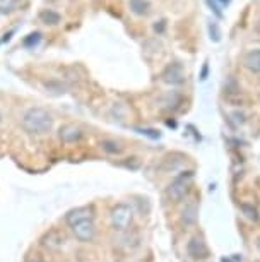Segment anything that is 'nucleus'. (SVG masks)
Listing matches in <instances>:
<instances>
[{
  "label": "nucleus",
  "mask_w": 260,
  "mask_h": 262,
  "mask_svg": "<svg viewBox=\"0 0 260 262\" xmlns=\"http://www.w3.org/2000/svg\"><path fill=\"white\" fill-rule=\"evenodd\" d=\"M72 233L79 242H92L96 236V225L94 221H82L72 226Z\"/></svg>",
  "instance_id": "7"
},
{
  "label": "nucleus",
  "mask_w": 260,
  "mask_h": 262,
  "mask_svg": "<svg viewBox=\"0 0 260 262\" xmlns=\"http://www.w3.org/2000/svg\"><path fill=\"white\" fill-rule=\"evenodd\" d=\"M257 247H258V250H260V236L257 238Z\"/></svg>",
  "instance_id": "22"
},
{
  "label": "nucleus",
  "mask_w": 260,
  "mask_h": 262,
  "mask_svg": "<svg viewBox=\"0 0 260 262\" xmlns=\"http://www.w3.org/2000/svg\"><path fill=\"white\" fill-rule=\"evenodd\" d=\"M101 147L106 152H110V155H120V152H122V146L119 144V142H115V141H103Z\"/></svg>",
  "instance_id": "17"
},
{
  "label": "nucleus",
  "mask_w": 260,
  "mask_h": 262,
  "mask_svg": "<svg viewBox=\"0 0 260 262\" xmlns=\"http://www.w3.org/2000/svg\"><path fill=\"white\" fill-rule=\"evenodd\" d=\"M0 123H2V113H0Z\"/></svg>",
  "instance_id": "24"
},
{
  "label": "nucleus",
  "mask_w": 260,
  "mask_h": 262,
  "mask_svg": "<svg viewBox=\"0 0 260 262\" xmlns=\"http://www.w3.org/2000/svg\"><path fill=\"white\" fill-rule=\"evenodd\" d=\"M40 244H41L43 249H46V250H52V252L60 250L63 247V244H65V235H63L60 230L52 228L41 236Z\"/></svg>",
  "instance_id": "5"
},
{
  "label": "nucleus",
  "mask_w": 260,
  "mask_h": 262,
  "mask_svg": "<svg viewBox=\"0 0 260 262\" xmlns=\"http://www.w3.org/2000/svg\"><path fill=\"white\" fill-rule=\"evenodd\" d=\"M52 125H53V118L50 115V112L41 106L29 108V110H26V113L22 115L24 130L33 136L48 134V132L52 130Z\"/></svg>",
  "instance_id": "1"
},
{
  "label": "nucleus",
  "mask_w": 260,
  "mask_h": 262,
  "mask_svg": "<svg viewBox=\"0 0 260 262\" xmlns=\"http://www.w3.org/2000/svg\"><path fill=\"white\" fill-rule=\"evenodd\" d=\"M187 254L194 260H205L209 257V247L205 245L202 236H192L187 244Z\"/></svg>",
  "instance_id": "6"
},
{
  "label": "nucleus",
  "mask_w": 260,
  "mask_h": 262,
  "mask_svg": "<svg viewBox=\"0 0 260 262\" xmlns=\"http://www.w3.org/2000/svg\"><path fill=\"white\" fill-rule=\"evenodd\" d=\"M243 63L250 72L260 74V50H250L247 55H245Z\"/></svg>",
  "instance_id": "11"
},
{
  "label": "nucleus",
  "mask_w": 260,
  "mask_h": 262,
  "mask_svg": "<svg viewBox=\"0 0 260 262\" xmlns=\"http://www.w3.org/2000/svg\"><path fill=\"white\" fill-rule=\"evenodd\" d=\"M207 71H209V66H207V63H204L202 74H200V79H202V81H204V79H205V77H207Z\"/></svg>",
  "instance_id": "21"
},
{
  "label": "nucleus",
  "mask_w": 260,
  "mask_h": 262,
  "mask_svg": "<svg viewBox=\"0 0 260 262\" xmlns=\"http://www.w3.org/2000/svg\"><path fill=\"white\" fill-rule=\"evenodd\" d=\"M221 2H223V4H229V0H221Z\"/></svg>",
  "instance_id": "23"
},
{
  "label": "nucleus",
  "mask_w": 260,
  "mask_h": 262,
  "mask_svg": "<svg viewBox=\"0 0 260 262\" xmlns=\"http://www.w3.org/2000/svg\"><path fill=\"white\" fill-rule=\"evenodd\" d=\"M94 220V207L92 206H79L76 209H70L65 214V223L70 226L82 223V221H92Z\"/></svg>",
  "instance_id": "4"
},
{
  "label": "nucleus",
  "mask_w": 260,
  "mask_h": 262,
  "mask_svg": "<svg viewBox=\"0 0 260 262\" xmlns=\"http://www.w3.org/2000/svg\"><path fill=\"white\" fill-rule=\"evenodd\" d=\"M130 9L137 16H144L149 11V2L147 0H130Z\"/></svg>",
  "instance_id": "13"
},
{
  "label": "nucleus",
  "mask_w": 260,
  "mask_h": 262,
  "mask_svg": "<svg viewBox=\"0 0 260 262\" xmlns=\"http://www.w3.org/2000/svg\"><path fill=\"white\" fill-rule=\"evenodd\" d=\"M40 41H41V33H31V34H28V36L24 38L22 45L26 48H34V47L40 45Z\"/></svg>",
  "instance_id": "16"
},
{
  "label": "nucleus",
  "mask_w": 260,
  "mask_h": 262,
  "mask_svg": "<svg viewBox=\"0 0 260 262\" xmlns=\"http://www.w3.org/2000/svg\"><path fill=\"white\" fill-rule=\"evenodd\" d=\"M242 211H243V214L248 217L250 221H258V211L255 209L253 204H248V202H243L242 206Z\"/></svg>",
  "instance_id": "15"
},
{
  "label": "nucleus",
  "mask_w": 260,
  "mask_h": 262,
  "mask_svg": "<svg viewBox=\"0 0 260 262\" xmlns=\"http://www.w3.org/2000/svg\"><path fill=\"white\" fill-rule=\"evenodd\" d=\"M209 33H210V38L214 39V41H219L221 39V33H219V28L216 23H210L209 24Z\"/></svg>",
  "instance_id": "18"
},
{
  "label": "nucleus",
  "mask_w": 260,
  "mask_h": 262,
  "mask_svg": "<svg viewBox=\"0 0 260 262\" xmlns=\"http://www.w3.org/2000/svg\"><path fill=\"white\" fill-rule=\"evenodd\" d=\"M161 77H163V81L168 84H181L185 79L183 67H181L180 63H171V66L164 69V72L161 74Z\"/></svg>",
  "instance_id": "8"
},
{
  "label": "nucleus",
  "mask_w": 260,
  "mask_h": 262,
  "mask_svg": "<svg viewBox=\"0 0 260 262\" xmlns=\"http://www.w3.org/2000/svg\"><path fill=\"white\" fill-rule=\"evenodd\" d=\"M192 180H194V171H183L181 175H178L176 179L171 182L166 189V195L171 202L178 204L188 195L190 187H192Z\"/></svg>",
  "instance_id": "2"
},
{
  "label": "nucleus",
  "mask_w": 260,
  "mask_h": 262,
  "mask_svg": "<svg viewBox=\"0 0 260 262\" xmlns=\"http://www.w3.org/2000/svg\"><path fill=\"white\" fill-rule=\"evenodd\" d=\"M58 137H60V141L67 142V144H74V142H79L82 139V132L76 125H63L58 130Z\"/></svg>",
  "instance_id": "9"
},
{
  "label": "nucleus",
  "mask_w": 260,
  "mask_h": 262,
  "mask_svg": "<svg viewBox=\"0 0 260 262\" xmlns=\"http://www.w3.org/2000/svg\"><path fill=\"white\" fill-rule=\"evenodd\" d=\"M197 217H199V206H197V202H195V201L187 202L183 209H181V223L190 226V225H194L195 221H197Z\"/></svg>",
  "instance_id": "10"
},
{
  "label": "nucleus",
  "mask_w": 260,
  "mask_h": 262,
  "mask_svg": "<svg viewBox=\"0 0 260 262\" xmlns=\"http://www.w3.org/2000/svg\"><path fill=\"white\" fill-rule=\"evenodd\" d=\"M26 262H46L45 259H41L40 255H33V257H28Z\"/></svg>",
  "instance_id": "20"
},
{
  "label": "nucleus",
  "mask_w": 260,
  "mask_h": 262,
  "mask_svg": "<svg viewBox=\"0 0 260 262\" xmlns=\"http://www.w3.org/2000/svg\"><path fill=\"white\" fill-rule=\"evenodd\" d=\"M137 130H139V134H142V136H149L151 139H158L159 137V132L153 130V128H137Z\"/></svg>",
  "instance_id": "19"
},
{
  "label": "nucleus",
  "mask_w": 260,
  "mask_h": 262,
  "mask_svg": "<svg viewBox=\"0 0 260 262\" xmlns=\"http://www.w3.org/2000/svg\"><path fill=\"white\" fill-rule=\"evenodd\" d=\"M110 220L111 226L116 231H127L132 226V221H134V211L129 204H116L111 209Z\"/></svg>",
  "instance_id": "3"
},
{
  "label": "nucleus",
  "mask_w": 260,
  "mask_h": 262,
  "mask_svg": "<svg viewBox=\"0 0 260 262\" xmlns=\"http://www.w3.org/2000/svg\"><path fill=\"white\" fill-rule=\"evenodd\" d=\"M22 6V0H0V14H11Z\"/></svg>",
  "instance_id": "12"
},
{
  "label": "nucleus",
  "mask_w": 260,
  "mask_h": 262,
  "mask_svg": "<svg viewBox=\"0 0 260 262\" xmlns=\"http://www.w3.org/2000/svg\"><path fill=\"white\" fill-rule=\"evenodd\" d=\"M253 262H260V259H258V260H253Z\"/></svg>",
  "instance_id": "25"
},
{
  "label": "nucleus",
  "mask_w": 260,
  "mask_h": 262,
  "mask_svg": "<svg viewBox=\"0 0 260 262\" xmlns=\"http://www.w3.org/2000/svg\"><path fill=\"white\" fill-rule=\"evenodd\" d=\"M40 19L45 24H58L60 23V14L58 12H53V11H50V9H48V11H43L41 14H40Z\"/></svg>",
  "instance_id": "14"
}]
</instances>
